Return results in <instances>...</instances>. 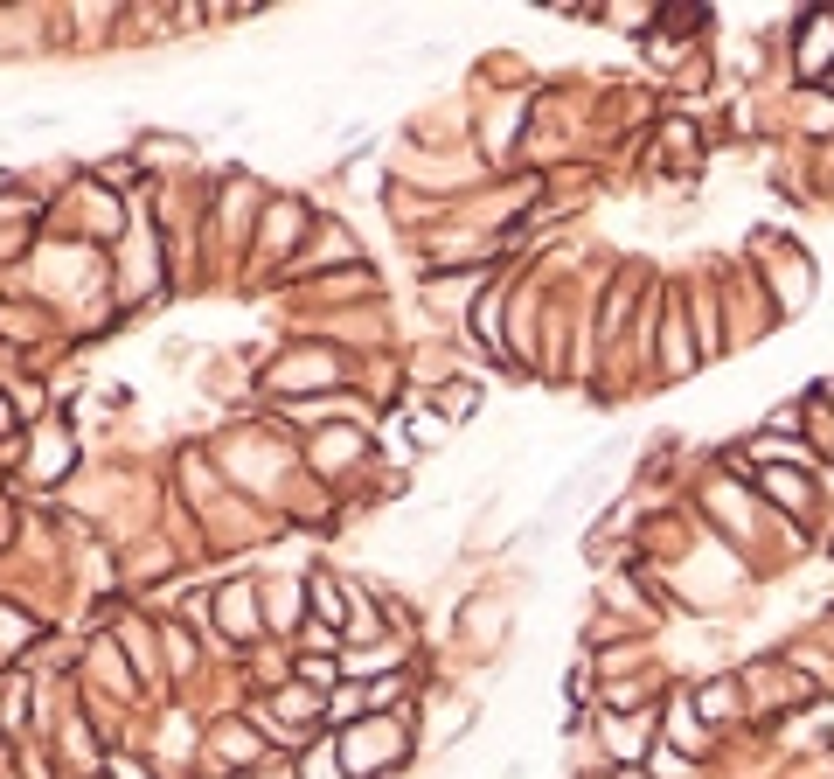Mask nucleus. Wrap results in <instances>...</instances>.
<instances>
[{"instance_id":"nucleus-1","label":"nucleus","mask_w":834,"mask_h":779,"mask_svg":"<svg viewBox=\"0 0 834 779\" xmlns=\"http://www.w3.org/2000/svg\"><path fill=\"white\" fill-rule=\"evenodd\" d=\"M223 626H230V633H251V626H258V599H251L244 585L223 592Z\"/></svg>"},{"instance_id":"nucleus-2","label":"nucleus","mask_w":834,"mask_h":779,"mask_svg":"<svg viewBox=\"0 0 834 779\" xmlns=\"http://www.w3.org/2000/svg\"><path fill=\"white\" fill-rule=\"evenodd\" d=\"M119 779H146V773H139V766H119Z\"/></svg>"}]
</instances>
